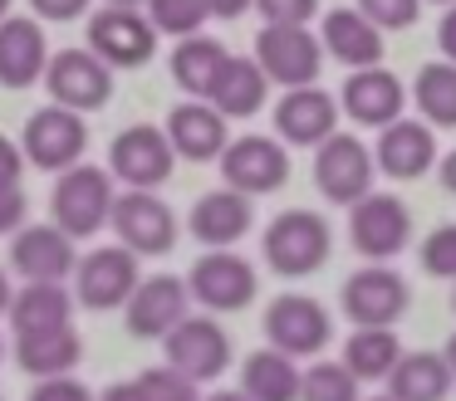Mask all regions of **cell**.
I'll return each mask as SVG.
<instances>
[{
  "label": "cell",
  "instance_id": "obj_1",
  "mask_svg": "<svg viewBox=\"0 0 456 401\" xmlns=\"http://www.w3.org/2000/svg\"><path fill=\"white\" fill-rule=\"evenodd\" d=\"M113 201H118V191H113V172H109V166L74 162L69 172L54 176L50 221L60 225L64 235H74V240H94L99 230H109Z\"/></svg>",
  "mask_w": 456,
  "mask_h": 401
},
{
  "label": "cell",
  "instance_id": "obj_2",
  "mask_svg": "<svg viewBox=\"0 0 456 401\" xmlns=\"http://www.w3.org/2000/svg\"><path fill=\"white\" fill-rule=\"evenodd\" d=\"M329 245H334V235H329L324 215L295 205V211H280L275 221L265 225L260 250H265V264L275 274H285V279H305V274L324 269Z\"/></svg>",
  "mask_w": 456,
  "mask_h": 401
},
{
  "label": "cell",
  "instance_id": "obj_3",
  "mask_svg": "<svg viewBox=\"0 0 456 401\" xmlns=\"http://www.w3.org/2000/svg\"><path fill=\"white\" fill-rule=\"evenodd\" d=\"M172 166H177V152H172L167 127L158 123H133L109 142V172L128 191H158L172 176Z\"/></svg>",
  "mask_w": 456,
  "mask_h": 401
},
{
  "label": "cell",
  "instance_id": "obj_4",
  "mask_svg": "<svg viewBox=\"0 0 456 401\" xmlns=\"http://www.w3.org/2000/svg\"><path fill=\"white\" fill-rule=\"evenodd\" d=\"M89 49L113 74L118 68H142L158 54V25L138 5H103L89 15Z\"/></svg>",
  "mask_w": 456,
  "mask_h": 401
},
{
  "label": "cell",
  "instance_id": "obj_5",
  "mask_svg": "<svg viewBox=\"0 0 456 401\" xmlns=\"http://www.w3.org/2000/svg\"><path fill=\"white\" fill-rule=\"evenodd\" d=\"M138 279H142L138 254L113 240V245H99V250H89L79 260V269H74V299L89 313H113L133 299Z\"/></svg>",
  "mask_w": 456,
  "mask_h": 401
},
{
  "label": "cell",
  "instance_id": "obj_6",
  "mask_svg": "<svg viewBox=\"0 0 456 401\" xmlns=\"http://www.w3.org/2000/svg\"><path fill=\"white\" fill-rule=\"evenodd\" d=\"M84 147H89V123H84V113H74V108H40V113L25 117V132H20V152L30 166H40V172H69L74 162H84Z\"/></svg>",
  "mask_w": 456,
  "mask_h": 401
},
{
  "label": "cell",
  "instance_id": "obj_7",
  "mask_svg": "<svg viewBox=\"0 0 456 401\" xmlns=\"http://www.w3.org/2000/svg\"><path fill=\"white\" fill-rule=\"evenodd\" d=\"M348 240L363 260L387 264L412 245V215L397 196L387 191H368L363 201L348 205Z\"/></svg>",
  "mask_w": 456,
  "mask_h": 401
},
{
  "label": "cell",
  "instance_id": "obj_8",
  "mask_svg": "<svg viewBox=\"0 0 456 401\" xmlns=\"http://www.w3.org/2000/svg\"><path fill=\"white\" fill-rule=\"evenodd\" d=\"M187 289H191V303H201L211 313H240L256 303L260 279H256V264L240 260L236 250H207L191 264Z\"/></svg>",
  "mask_w": 456,
  "mask_h": 401
},
{
  "label": "cell",
  "instance_id": "obj_9",
  "mask_svg": "<svg viewBox=\"0 0 456 401\" xmlns=\"http://www.w3.org/2000/svg\"><path fill=\"white\" fill-rule=\"evenodd\" d=\"M109 230L138 260H148V254H172V245H177V215H172V205L158 191H118Z\"/></svg>",
  "mask_w": 456,
  "mask_h": 401
},
{
  "label": "cell",
  "instance_id": "obj_10",
  "mask_svg": "<svg viewBox=\"0 0 456 401\" xmlns=\"http://www.w3.org/2000/svg\"><path fill=\"white\" fill-rule=\"evenodd\" d=\"M338 309L348 313L354 328H393V323L412 309V289H407V279L397 269L373 264V269H358L344 279Z\"/></svg>",
  "mask_w": 456,
  "mask_h": 401
},
{
  "label": "cell",
  "instance_id": "obj_11",
  "mask_svg": "<svg viewBox=\"0 0 456 401\" xmlns=\"http://www.w3.org/2000/svg\"><path fill=\"white\" fill-rule=\"evenodd\" d=\"M373 152L358 142L354 132H334L314 147V186L324 201L354 205L373 191Z\"/></svg>",
  "mask_w": 456,
  "mask_h": 401
},
{
  "label": "cell",
  "instance_id": "obj_12",
  "mask_svg": "<svg viewBox=\"0 0 456 401\" xmlns=\"http://www.w3.org/2000/svg\"><path fill=\"white\" fill-rule=\"evenodd\" d=\"M256 59L270 84L305 88L324 68V44H319V35H309V25H265L256 35Z\"/></svg>",
  "mask_w": 456,
  "mask_h": 401
},
{
  "label": "cell",
  "instance_id": "obj_13",
  "mask_svg": "<svg viewBox=\"0 0 456 401\" xmlns=\"http://www.w3.org/2000/svg\"><path fill=\"white\" fill-rule=\"evenodd\" d=\"M45 88H50V103L74 108V113H99L113 98V68L94 49H60L50 54Z\"/></svg>",
  "mask_w": 456,
  "mask_h": 401
},
{
  "label": "cell",
  "instance_id": "obj_14",
  "mask_svg": "<svg viewBox=\"0 0 456 401\" xmlns=\"http://www.w3.org/2000/svg\"><path fill=\"white\" fill-rule=\"evenodd\" d=\"M162 352L177 372H187L191 381H216L231 367V333L221 328L211 313H187L177 328L162 338Z\"/></svg>",
  "mask_w": 456,
  "mask_h": 401
},
{
  "label": "cell",
  "instance_id": "obj_15",
  "mask_svg": "<svg viewBox=\"0 0 456 401\" xmlns=\"http://www.w3.org/2000/svg\"><path fill=\"white\" fill-rule=\"evenodd\" d=\"M187 313H191V289L177 274H148V279H138L133 299L123 303L128 333L133 338H148V342H162Z\"/></svg>",
  "mask_w": 456,
  "mask_h": 401
},
{
  "label": "cell",
  "instance_id": "obj_16",
  "mask_svg": "<svg viewBox=\"0 0 456 401\" xmlns=\"http://www.w3.org/2000/svg\"><path fill=\"white\" fill-rule=\"evenodd\" d=\"M221 176L226 186L246 196H270L289 181V152L280 137H260V132H246L236 142H226L221 152Z\"/></svg>",
  "mask_w": 456,
  "mask_h": 401
},
{
  "label": "cell",
  "instance_id": "obj_17",
  "mask_svg": "<svg viewBox=\"0 0 456 401\" xmlns=\"http://www.w3.org/2000/svg\"><path fill=\"white\" fill-rule=\"evenodd\" d=\"M329 313L319 299H309V293H280L275 303L265 309V338L270 348L289 352V357H319V352L329 348Z\"/></svg>",
  "mask_w": 456,
  "mask_h": 401
},
{
  "label": "cell",
  "instance_id": "obj_18",
  "mask_svg": "<svg viewBox=\"0 0 456 401\" xmlns=\"http://www.w3.org/2000/svg\"><path fill=\"white\" fill-rule=\"evenodd\" d=\"M74 235H64L60 225H20V230L11 235V269L20 274V279H74V269H79V250H74Z\"/></svg>",
  "mask_w": 456,
  "mask_h": 401
},
{
  "label": "cell",
  "instance_id": "obj_19",
  "mask_svg": "<svg viewBox=\"0 0 456 401\" xmlns=\"http://www.w3.org/2000/svg\"><path fill=\"white\" fill-rule=\"evenodd\" d=\"M338 113L334 93H324L319 84L305 88H285V98L275 103V137L285 147H319L324 137L338 132Z\"/></svg>",
  "mask_w": 456,
  "mask_h": 401
},
{
  "label": "cell",
  "instance_id": "obj_20",
  "mask_svg": "<svg viewBox=\"0 0 456 401\" xmlns=\"http://www.w3.org/2000/svg\"><path fill=\"white\" fill-rule=\"evenodd\" d=\"M50 68V39L35 15H5L0 20V88H35Z\"/></svg>",
  "mask_w": 456,
  "mask_h": 401
},
{
  "label": "cell",
  "instance_id": "obj_21",
  "mask_svg": "<svg viewBox=\"0 0 456 401\" xmlns=\"http://www.w3.org/2000/svg\"><path fill=\"white\" fill-rule=\"evenodd\" d=\"M338 108H344L358 127H378V132H383L387 123L403 117L407 88H403V78H397V74H387L383 64H373V68H358V74L344 78Z\"/></svg>",
  "mask_w": 456,
  "mask_h": 401
},
{
  "label": "cell",
  "instance_id": "obj_22",
  "mask_svg": "<svg viewBox=\"0 0 456 401\" xmlns=\"http://www.w3.org/2000/svg\"><path fill=\"white\" fill-rule=\"evenodd\" d=\"M250 225H256V205H250V196L236 191V186L207 191L187 215V230L197 235L207 250H236L250 235Z\"/></svg>",
  "mask_w": 456,
  "mask_h": 401
},
{
  "label": "cell",
  "instance_id": "obj_23",
  "mask_svg": "<svg viewBox=\"0 0 456 401\" xmlns=\"http://www.w3.org/2000/svg\"><path fill=\"white\" fill-rule=\"evenodd\" d=\"M373 162L383 176L393 181H417L436 166V132L432 123H417V117H397L378 132V147H373Z\"/></svg>",
  "mask_w": 456,
  "mask_h": 401
},
{
  "label": "cell",
  "instance_id": "obj_24",
  "mask_svg": "<svg viewBox=\"0 0 456 401\" xmlns=\"http://www.w3.org/2000/svg\"><path fill=\"white\" fill-rule=\"evenodd\" d=\"M167 137H172V152L187 156V162H221L226 152V117L207 103V98H187L167 113Z\"/></svg>",
  "mask_w": 456,
  "mask_h": 401
},
{
  "label": "cell",
  "instance_id": "obj_25",
  "mask_svg": "<svg viewBox=\"0 0 456 401\" xmlns=\"http://www.w3.org/2000/svg\"><path fill=\"white\" fill-rule=\"evenodd\" d=\"M74 289L54 279H25V289H15L11 299V333L25 338V333H54V328H69L74 323Z\"/></svg>",
  "mask_w": 456,
  "mask_h": 401
},
{
  "label": "cell",
  "instance_id": "obj_26",
  "mask_svg": "<svg viewBox=\"0 0 456 401\" xmlns=\"http://www.w3.org/2000/svg\"><path fill=\"white\" fill-rule=\"evenodd\" d=\"M319 44L324 54H334L348 68H373L383 64V29L363 15V10H329L324 25H319Z\"/></svg>",
  "mask_w": 456,
  "mask_h": 401
},
{
  "label": "cell",
  "instance_id": "obj_27",
  "mask_svg": "<svg viewBox=\"0 0 456 401\" xmlns=\"http://www.w3.org/2000/svg\"><path fill=\"white\" fill-rule=\"evenodd\" d=\"M15 348V367L30 372L35 381L45 377H69L74 367L84 362V338L69 328H54V333H25V338H11Z\"/></svg>",
  "mask_w": 456,
  "mask_h": 401
},
{
  "label": "cell",
  "instance_id": "obj_28",
  "mask_svg": "<svg viewBox=\"0 0 456 401\" xmlns=\"http://www.w3.org/2000/svg\"><path fill=\"white\" fill-rule=\"evenodd\" d=\"M265 93H270V78H265V68H260V59L256 54L250 59L231 54L207 103L216 108L221 117H256L260 108H265Z\"/></svg>",
  "mask_w": 456,
  "mask_h": 401
},
{
  "label": "cell",
  "instance_id": "obj_29",
  "mask_svg": "<svg viewBox=\"0 0 456 401\" xmlns=\"http://www.w3.org/2000/svg\"><path fill=\"white\" fill-rule=\"evenodd\" d=\"M226 59H231L226 44L211 39V35L177 39V49H172V84H177L187 98H211V88H216Z\"/></svg>",
  "mask_w": 456,
  "mask_h": 401
},
{
  "label": "cell",
  "instance_id": "obj_30",
  "mask_svg": "<svg viewBox=\"0 0 456 401\" xmlns=\"http://www.w3.org/2000/svg\"><path fill=\"white\" fill-rule=\"evenodd\" d=\"M299 381H305V372L280 348H260L240 362V391L250 401H299Z\"/></svg>",
  "mask_w": 456,
  "mask_h": 401
},
{
  "label": "cell",
  "instance_id": "obj_31",
  "mask_svg": "<svg viewBox=\"0 0 456 401\" xmlns=\"http://www.w3.org/2000/svg\"><path fill=\"white\" fill-rule=\"evenodd\" d=\"M452 367L442 352H403V362L387 377V397L397 401H446L452 391Z\"/></svg>",
  "mask_w": 456,
  "mask_h": 401
},
{
  "label": "cell",
  "instance_id": "obj_32",
  "mask_svg": "<svg viewBox=\"0 0 456 401\" xmlns=\"http://www.w3.org/2000/svg\"><path fill=\"white\" fill-rule=\"evenodd\" d=\"M403 362V338L393 328H354L344 342V367L358 381H387Z\"/></svg>",
  "mask_w": 456,
  "mask_h": 401
},
{
  "label": "cell",
  "instance_id": "obj_33",
  "mask_svg": "<svg viewBox=\"0 0 456 401\" xmlns=\"http://www.w3.org/2000/svg\"><path fill=\"white\" fill-rule=\"evenodd\" d=\"M412 103L432 127H456V64L452 59H436V64L417 68Z\"/></svg>",
  "mask_w": 456,
  "mask_h": 401
},
{
  "label": "cell",
  "instance_id": "obj_34",
  "mask_svg": "<svg viewBox=\"0 0 456 401\" xmlns=\"http://www.w3.org/2000/svg\"><path fill=\"white\" fill-rule=\"evenodd\" d=\"M363 381L344 367V362H314L299 381V401H363L358 397Z\"/></svg>",
  "mask_w": 456,
  "mask_h": 401
},
{
  "label": "cell",
  "instance_id": "obj_35",
  "mask_svg": "<svg viewBox=\"0 0 456 401\" xmlns=\"http://www.w3.org/2000/svg\"><path fill=\"white\" fill-rule=\"evenodd\" d=\"M148 20L158 25V35H201V25L211 20L207 0H148Z\"/></svg>",
  "mask_w": 456,
  "mask_h": 401
},
{
  "label": "cell",
  "instance_id": "obj_36",
  "mask_svg": "<svg viewBox=\"0 0 456 401\" xmlns=\"http://www.w3.org/2000/svg\"><path fill=\"white\" fill-rule=\"evenodd\" d=\"M138 391H142V401H201V381H191L172 362L138 372Z\"/></svg>",
  "mask_w": 456,
  "mask_h": 401
},
{
  "label": "cell",
  "instance_id": "obj_37",
  "mask_svg": "<svg viewBox=\"0 0 456 401\" xmlns=\"http://www.w3.org/2000/svg\"><path fill=\"white\" fill-rule=\"evenodd\" d=\"M422 269L432 279H456V225H436L422 240Z\"/></svg>",
  "mask_w": 456,
  "mask_h": 401
},
{
  "label": "cell",
  "instance_id": "obj_38",
  "mask_svg": "<svg viewBox=\"0 0 456 401\" xmlns=\"http://www.w3.org/2000/svg\"><path fill=\"white\" fill-rule=\"evenodd\" d=\"M358 10H363L378 29H407V25H417L422 0H358Z\"/></svg>",
  "mask_w": 456,
  "mask_h": 401
},
{
  "label": "cell",
  "instance_id": "obj_39",
  "mask_svg": "<svg viewBox=\"0 0 456 401\" xmlns=\"http://www.w3.org/2000/svg\"><path fill=\"white\" fill-rule=\"evenodd\" d=\"M265 25H309L319 15V0H256Z\"/></svg>",
  "mask_w": 456,
  "mask_h": 401
},
{
  "label": "cell",
  "instance_id": "obj_40",
  "mask_svg": "<svg viewBox=\"0 0 456 401\" xmlns=\"http://www.w3.org/2000/svg\"><path fill=\"white\" fill-rule=\"evenodd\" d=\"M30 221V196L20 181H0V235H15Z\"/></svg>",
  "mask_w": 456,
  "mask_h": 401
},
{
  "label": "cell",
  "instance_id": "obj_41",
  "mask_svg": "<svg viewBox=\"0 0 456 401\" xmlns=\"http://www.w3.org/2000/svg\"><path fill=\"white\" fill-rule=\"evenodd\" d=\"M25 401H99V397H94V391L84 387V381L74 377V372H69V377H45L40 387H35L30 397H25Z\"/></svg>",
  "mask_w": 456,
  "mask_h": 401
},
{
  "label": "cell",
  "instance_id": "obj_42",
  "mask_svg": "<svg viewBox=\"0 0 456 401\" xmlns=\"http://www.w3.org/2000/svg\"><path fill=\"white\" fill-rule=\"evenodd\" d=\"M35 20H50V25H64V20H79L94 0H30Z\"/></svg>",
  "mask_w": 456,
  "mask_h": 401
},
{
  "label": "cell",
  "instance_id": "obj_43",
  "mask_svg": "<svg viewBox=\"0 0 456 401\" xmlns=\"http://www.w3.org/2000/svg\"><path fill=\"white\" fill-rule=\"evenodd\" d=\"M25 152H20V142H11V137L0 132V181H20L25 176Z\"/></svg>",
  "mask_w": 456,
  "mask_h": 401
},
{
  "label": "cell",
  "instance_id": "obj_44",
  "mask_svg": "<svg viewBox=\"0 0 456 401\" xmlns=\"http://www.w3.org/2000/svg\"><path fill=\"white\" fill-rule=\"evenodd\" d=\"M436 49H442V54L456 64V5H446L442 25H436Z\"/></svg>",
  "mask_w": 456,
  "mask_h": 401
},
{
  "label": "cell",
  "instance_id": "obj_45",
  "mask_svg": "<svg viewBox=\"0 0 456 401\" xmlns=\"http://www.w3.org/2000/svg\"><path fill=\"white\" fill-rule=\"evenodd\" d=\"M250 5H256V0H207L211 20H240Z\"/></svg>",
  "mask_w": 456,
  "mask_h": 401
},
{
  "label": "cell",
  "instance_id": "obj_46",
  "mask_svg": "<svg viewBox=\"0 0 456 401\" xmlns=\"http://www.w3.org/2000/svg\"><path fill=\"white\" fill-rule=\"evenodd\" d=\"M99 401H142V391H138V381H113V387L99 391Z\"/></svg>",
  "mask_w": 456,
  "mask_h": 401
},
{
  "label": "cell",
  "instance_id": "obj_47",
  "mask_svg": "<svg viewBox=\"0 0 456 401\" xmlns=\"http://www.w3.org/2000/svg\"><path fill=\"white\" fill-rule=\"evenodd\" d=\"M436 172H442V186H446V191L456 196V152H446V156H442V166H436Z\"/></svg>",
  "mask_w": 456,
  "mask_h": 401
},
{
  "label": "cell",
  "instance_id": "obj_48",
  "mask_svg": "<svg viewBox=\"0 0 456 401\" xmlns=\"http://www.w3.org/2000/svg\"><path fill=\"white\" fill-rule=\"evenodd\" d=\"M11 299H15V289H11V274L0 269V313H11Z\"/></svg>",
  "mask_w": 456,
  "mask_h": 401
},
{
  "label": "cell",
  "instance_id": "obj_49",
  "mask_svg": "<svg viewBox=\"0 0 456 401\" xmlns=\"http://www.w3.org/2000/svg\"><path fill=\"white\" fill-rule=\"evenodd\" d=\"M201 401H250L246 391H211V397H201Z\"/></svg>",
  "mask_w": 456,
  "mask_h": 401
},
{
  "label": "cell",
  "instance_id": "obj_50",
  "mask_svg": "<svg viewBox=\"0 0 456 401\" xmlns=\"http://www.w3.org/2000/svg\"><path fill=\"white\" fill-rule=\"evenodd\" d=\"M442 357H446V367H452V377H456V333L446 338V348H442Z\"/></svg>",
  "mask_w": 456,
  "mask_h": 401
},
{
  "label": "cell",
  "instance_id": "obj_51",
  "mask_svg": "<svg viewBox=\"0 0 456 401\" xmlns=\"http://www.w3.org/2000/svg\"><path fill=\"white\" fill-rule=\"evenodd\" d=\"M103 5H148V0H103Z\"/></svg>",
  "mask_w": 456,
  "mask_h": 401
},
{
  "label": "cell",
  "instance_id": "obj_52",
  "mask_svg": "<svg viewBox=\"0 0 456 401\" xmlns=\"http://www.w3.org/2000/svg\"><path fill=\"white\" fill-rule=\"evenodd\" d=\"M5 15H11V0H0V20H5Z\"/></svg>",
  "mask_w": 456,
  "mask_h": 401
},
{
  "label": "cell",
  "instance_id": "obj_53",
  "mask_svg": "<svg viewBox=\"0 0 456 401\" xmlns=\"http://www.w3.org/2000/svg\"><path fill=\"white\" fill-rule=\"evenodd\" d=\"M5 352H11V342H5V338H0V362H5Z\"/></svg>",
  "mask_w": 456,
  "mask_h": 401
},
{
  "label": "cell",
  "instance_id": "obj_54",
  "mask_svg": "<svg viewBox=\"0 0 456 401\" xmlns=\"http://www.w3.org/2000/svg\"><path fill=\"white\" fill-rule=\"evenodd\" d=\"M373 401H397V397H373Z\"/></svg>",
  "mask_w": 456,
  "mask_h": 401
},
{
  "label": "cell",
  "instance_id": "obj_55",
  "mask_svg": "<svg viewBox=\"0 0 456 401\" xmlns=\"http://www.w3.org/2000/svg\"><path fill=\"white\" fill-rule=\"evenodd\" d=\"M436 5H456V0H436Z\"/></svg>",
  "mask_w": 456,
  "mask_h": 401
},
{
  "label": "cell",
  "instance_id": "obj_56",
  "mask_svg": "<svg viewBox=\"0 0 456 401\" xmlns=\"http://www.w3.org/2000/svg\"><path fill=\"white\" fill-rule=\"evenodd\" d=\"M452 303H456V299H452Z\"/></svg>",
  "mask_w": 456,
  "mask_h": 401
}]
</instances>
